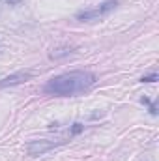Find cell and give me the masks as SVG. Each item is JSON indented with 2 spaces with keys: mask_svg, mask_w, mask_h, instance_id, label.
Segmentation results:
<instances>
[{
  "mask_svg": "<svg viewBox=\"0 0 159 161\" xmlns=\"http://www.w3.org/2000/svg\"><path fill=\"white\" fill-rule=\"evenodd\" d=\"M30 77H32V73H30V71H17V73H13V75H9V77H4V79L0 80V90H2V88H6V86L21 84V82H25V80L30 79Z\"/></svg>",
  "mask_w": 159,
  "mask_h": 161,
  "instance_id": "obj_4",
  "label": "cell"
},
{
  "mask_svg": "<svg viewBox=\"0 0 159 161\" xmlns=\"http://www.w3.org/2000/svg\"><path fill=\"white\" fill-rule=\"evenodd\" d=\"M82 129H84V125H82V124H73V127H71V131H69V133H71V135H77V133H80Z\"/></svg>",
  "mask_w": 159,
  "mask_h": 161,
  "instance_id": "obj_5",
  "label": "cell"
},
{
  "mask_svg": "<svg viewBox=\"0 0 159 161\" xmlns=\"http://www.w3.org/2000/svg\"><path fill=\"white\" fill-rule=\"evenodd\" d=\"M58 144H62V142H54V141H32V142H28L26 150H28L30 156H41V154H45L47 150H51V148H54Z\"/></svg>",
  "mask_w": 159,
  "mask_h": 161,
  "instance_id": "obj_3",
  "label": "cell"
},
{
  "mask_svg": "<svg viewBox=\"0 0 159 161\" xmlns=\"http://www.w3.org/2000/svg\"><path fill=\"white\" fill-rule=\"evenodd\" d=\"M96 82V75L92 71L79 69V71H68L62 75H56L43 86L45 94L58 96V97H71L88 92Z\"/></svg>",
  "mask_w": 159,
  "mask_h": 161,
  "instance_id": "obj_1",
  "label": "cell"
},
{
  "mask_svg": "<svg viewBox=\"0 0 159 161\" xmlns=\"http://www.w3.org/2000/svg\"><path fill=\"white\" fill-rule=\"evenodd\" d=\"M6 2H8V4H11V6H17V4H21L23 0H6Z\"/></svg>",
  "mask_w": 159,
  "mask_h": 161,
  "instance_id": "obj_8",
  "label": "cell"
},
{
  "mask_svg": "<svg viewBox=\"0 0 159 161\" xmlns=\"http://www.w3.org/2000/svg\"><path fill=\"white\" fill-rule=\"evenodd\" d=\"M148 105H150V113H152L154 116H157V103L154 101V103H148Z\"/></svg>",
  "mask_w": 159,
  "mask_h": 161,
  "instance_id": "obj_7",
  "label": "cell"
},
{
  "mask_svg": "<svg viewBox=\"0 0 159 161\" xmlns=\"http://www.w3.org/2000/svg\"><path fill=\"white\" fill-rule=\"evenodd\" d=\"M157 80V73L150 75V77H142V82H156Z\"/></svg>",
  "mask_w": 159,
  "mask_h": 161,
  "instance_id": "obj_6",
  "label": "cell"
},
{
  "mask_svg": "<svg viewBox=\"0 0 159 161\" xmlns=\"http://www.w3.org/2000/svg\"><path fill=\"white\" fill-rule=\"evenodd\" d=\"M116 6H118L116 0H107V2H103L99 8L86 9V11H79V13H77V21H97V19L105 17L107 13H111Z\"/></svg>",
  "mask_w": 159,
  "mask_h": 161,
  "instance_id": "obj_2",
  "label": "cell"
}]
</instances>
